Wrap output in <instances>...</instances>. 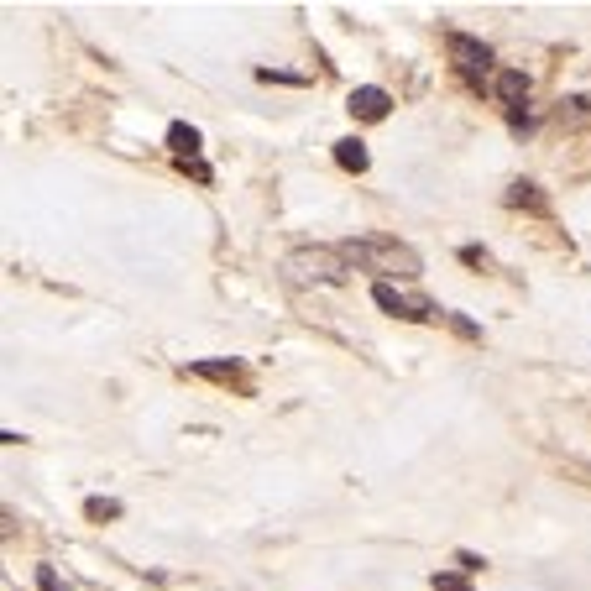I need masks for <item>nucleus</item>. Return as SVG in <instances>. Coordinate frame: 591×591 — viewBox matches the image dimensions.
<instances>
[{"instance_id": "f257e3e1", "label": "nucleus", "mask_w": 591, "mask_h": 591, "mask_svg": "<svg viewBox=\"0 0 591 591\" xmlns=\"http://www.w3.org/2000/svg\"><path fill=\"white\" fill-rule=\"evenodd\" d=\"M340 252H346V262L351 267H361V273H377V283H414V277L424 273V262L414 246H403V241H393V235H351V241H340Z\"/></svg>"}, {"instance_id": "f03ea898", "label": "nucleus", "mask_w": 591, "mask_h": 591, "mask_svg": "<svg viewBox=\"0 0 591 591\" xmlns=\"http://www.w3.org/2000/svg\"><path fill=\"white\" fill-rule=\"evenodd\" d=\"M283 277L298 283V288H309V283L340 288V283L351 277V262H346L340 246H294V252L283 256Z\"/></svg>"}, {"instance_id": "7ed1b4c3", "label": "nucleus", "mask_w": 591, "mask_h": 591, "mask_svg": "<svg viewBox=\"0 0 591 591\" xmlns=\"http://www.w3.org/2000/svg\"><path fill=\"white\" fill-rule=\"evenodd\" d=\"M372 304L387 309V315H398V319H440V309H435L424 294H403V288H393V283H372Z\"/></svg>"}, {"instance_id": "20e7f679", "label": "nucleus", "mask_w": 591, "mask_h": 591, "mask_svg": "<svg viewBox=\"0 0 591 591\" xmlns=\"http://www.w3.org/2000/svg\"><path fill=\"white\" fill-rule=\"evenodd\" d=\"M445 53H450V64L461 68L466 79H482L486 68H492V47L482 37H466V32H450L445 37Z\"/></svg>"}, {"instance_id": "39448f33", "label": "nucleus", "mask_w": 591, "mask_h": 591, "mask_svg": "<svg viewBox=\"0 0 591 591\" xmlns=\"http://www.w3.org/2000/svg\"><path fill=\"white\" fill-rule=\"evenodd\" d=\"M346 110H351L356 121H382V115L393 110V100H387V89H377V85H361V89H351V100H346Z\"/></svg>"}, {"instance_id": "423d86ee", "label": "nucleus", "mask_w": 591, "mask_h": 591, "mask_svg": "<svg viewBox=\"0 0 591 591\" xmlns=\"http://www.w3.org/2000/svg\"><path fill=\"white\" fill-rule=\"evenodd\" d=\"M492 95H497V100H503V105H524L528 100V74H518V68H503V74H497V79H492Z\"/></svg>"}, {"instance_id": "0eeeda50", "label": "nucleus", "mask_w": 591, "mask_h": 591, "mask_svg": "<svg viewBox=\"0 0 591 591\" xmlns=\"http://www.w3.org/2000/svg\"><path fill=\"white\" fill-rule=\"evenodd\" d=\"M336 163L346 173H366V168H372V152H366V142H356V136H340V142H336Z\"/></svg>"}, {"instance_id": "6e6552de", "label": "nucleus", "mask_w": 591, "mask_h": 591, "mask_svg": "<svg viewBox=\"0 0 591 591\" xmlns=\"http://www.w3.org/2000/svg\"><path fill=\"white\" fill-rule=\"evenodd\" d=\"M168 147H173L178 163H199V131L184 126V121H173V126H168Z\"/></svg>"}, {"instance_id": "1a4fd4ad", "label": "nucleus", "mask_w": 591, "mask_h": 591, "mask_svg": "<svg viewBox=\"0 0 591 591\" xmlns=\"http://www.w3.org/2000/svg\"><path fill=\"white\" fill-rule=\"evenodd\" d=\"M189 372L194 377H210V382H235L241 377V361H194Z\"/></svg>"}, {"instance_id": "9d476101", "label": "nucleus", "mask_w": 591, "mask_h": 591, "mask_svg": "<svg viewBox=\"0 0 591 591\" xmlns=\"http://www.w3.org/2000/svg\"><path fill=\"white\" fill-rule=\"evenodd\" d=\"M507 205H524V210H539V215L549 210V199L534 189V184H513V189H507Z\"/></svg>"}, {"instance_id": "9b49d317", "label": "nucleus", "mask_w": 591, "mask_h": 591, "mask_svg": "<svg viewBox=\"0 0 591 591\" xmlns=\"http://www.w3.org/2000/svg\"><path fill=\"white\" fill-rule=\"evenodd\" d=\"M85 513L95 518V524H105V518H121V503H115V497H89Z\"/></svg>"}, {"instance_id": "f8f14e48", "label": "nucleus", "mask_w": 591, "mask_h": 591, "mask_svg": "<svg viewBox=\"0 0 591 591\" xmlns=\"http://www.w3.org/2000/svg\"><path fill=\"white\" fill-rule=\"evenodd\" d=\"M37 586H43V591H74V586H68V581H64V576H58L53 566H37Z\"/></svg>"}, {"instance_id": "ddd939ff", "label": "nucleus", "mask_w": 591, "mask_h": 591, "mask_svg": "<svg viewBox=\"0 0 591 591\" xmlns=\"http://www.w3.org/2000/svg\"><path fill=\"white\" fill-rule=\"evenodd\" d=\"M435 591H471L466 576H450V570H435Z\"/></svg>"}, {"instance_id": "4468645a", "label": "nucleus", "mask_w": 591, "mask_h": 591, "mask_svg": "<svg viewBox=\"0 0 591 591\" xmlns=\"http://www.w3.org/2000/svg\"><path fill=\"white\" fill-rule=\"evenodd\" d=\"M445 319H450V325H456V330H461L466 340H476V336H482V330H476V325H471V319H461V315H445Z\"/></svg>"}, {"instance_id": "2eb2a0df", "label": "nucleus", "mask_w": 591, "mask_h": 591, "mask_svg": "<svg viewBox=\"0 0 591 591\" xmlns=\"http://www.w3.org/2000/svg\"><path fill=\"white\" fill-rule=\"evenodd\" d=\"M461 256H466V262H471V267H486V252H482V246H466Z\"/></svg>"}]
</instances>
